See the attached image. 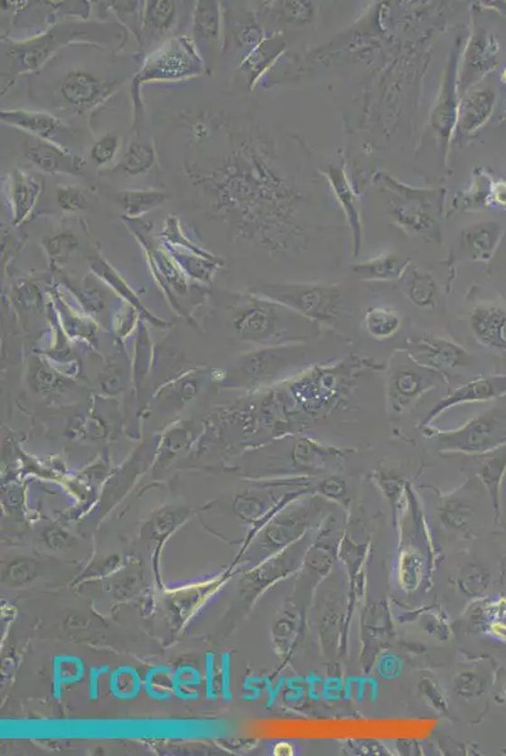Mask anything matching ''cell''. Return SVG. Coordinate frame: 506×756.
Masks as SVG:
<instances>
[{
  "label": "cell",
  "mask_w": 506,
  "mask_h": 756,
  "mask_svg": "<svg viewBox=\"0 0 506 756\" xmlns=\"http://www.w3.org/2000/svg\"><path fill=\"white\" fill-rule=\"evenodd\" d=\"M280 15L291 24H305L313 17V6L305 2H283Z\"/></svg>",
  "instance_id": "cell-34"
},
{
  "label": "cell",
  "mask_w": 506,
  "mask_h": 756,
  "mask_svg": "<svg viewBox=\"0 0 506 756\" xmlns=\"http://www.w3.org/2000/svg\"><path fill=\"white\" fill-rule=\"evenodd\" d=\"M126 386V377L123 366L110 364L105 367L100 376V389L108 395H117Z\"/></svg>",
  "instance_id": "cell-33"
},
{
  "label": "cell",
  "mask_w": 506,
  "mask_h": 756,
  "mask_svg": "<svg viewBox=\"0 0 506 756\" xmlns=\"http://www.w3.org/2000/svg\"><path fill=\"white\" fill-rule=\"evenodd\" d=\"M210 380L204 371L185 374L184 377L177 378L171 383L160 389L156 395V405L160 411L164 414H175L181 411L189 402L194 399L201 392L203 386H206Z\"/></svg>",
  "instance_id": "cell-19"
},
{
  "label": "cell",
  "mask_w": 506,
  "mask_h": 756,
  "mask_svg": "<svg viewBox=\"0 0 506 756\" xmlns=\"http://www.w3.org/2000/svg\"><path fill=\"white\" fill-rule=\"evenodd\" d=\"M409 264L411 260H405L396 254H387L355 264L353 270L364 280L389 281L403 277Z\"/></svg>",
  "instance_id": "cell-22"
},
{
  "label": "cell",
  "mask_w": 506,
  "mask_h": 756,
  "mask_svg": "<svg viewBox=\"0 0 506 756\" xmlns=\"http://www.w3.org/2000/svg\"><path fill=\"white\" fill-rule=\"evenodd\" d=\"M407 299L419 309L434 310L437 306L438 289L435 279L428 272L413 268L405 281Z\"/></svg>",
  "instance_id": "cell-23"
},
{
  "label": "cell",
  "mask_w": 506,
  "mask_h": 756,
  "mask_svg": "<svg viewBox=\"0 0 506 756\" xmlns=\"http://www.w3.org/2000/svg\"><path fill=\"white\" fill-rule=\"evenodd\" d=\"M230 310L237 337L258 348L307 345L319 337L322 328L290 307L253 293L235 298Z\"/></svg>",
  "instance_id": "cell-2"
},
{
  "label": "cell",
  "mask_w": 506,
  "mask_h": 756,
  "mask_svg": "<svg viewBox=\"0 0 506 756\" xmlns=\"http://www.w3.org/2000/svg\"><path fill=\"white\" fill-rule=\"evenodd\" d=\"M307 360L309 348L306 345L255 348L230 364L220 378V384L224 389H267L272 384L285 383L286 378L291 380L297 376L296 371H305Z\"/></svg>",
  "instance_id": "cell-4"
},
{
  "label": "cell",
  "mask_w": 506,
  "mask_h": 756,
  "mask_svg": "<svg viewBox=\"0 0 506 756\" xmlns=\"http://www.w3.org/2000/svg\"><path fill=\"white\" fill-rule=\"evenodd\" d=\"M363 325L371 338L384 341L399 332L402 317L390 307H370L364 313Z\"/></svg>",
  "instance_id": "cell-24"
},
{
  "label": "cell",
  "mask_w": 506,
  "mask_h": 756,
  "mask_svg": "<svg viewBox=\"0 0 506 756\" xmlns=\"http://www.w3.org/2000/svg\"><path fill=\"white\" fill-rule=\"evenodd\" d=\"M42 192L43 184L33 175L19 168L11 173L9 197L13 210V225L21 226L30 219Z\"/></svg>",
  "instance_id": "cell-18"
},
{
  "label": "cell",
  "mask_w": 506,
  "mask_h": 756,
  "mask_svg": "<svg viewBox=\"0 0 506 756\" xmlns=\"http://www.w3.org/2000/svg\"><path fill=\"white\" fill-rule=\"evenodd\" d=\"M222 13L220 5L213 0H200L195 3L193 34L195 40L217 42L220 37Z\"/></svg>",
  "instance_id": "cell-25"
},
{
  "label": "cell",
  "mask_w": 506,
  "mask_h": 756,
  "mask_svg": "<svg viewBox=\"0 0 506 756\" xmlns=\"http://www.w3.org/2000/svg\"><path fill=\"white\" fill-rule=\"evenodd\" d=\"M389 194V210L402 229L440 241V207L444 192L438 189H418L397 184L384 175Z\"/></svg>",
  "instance_id": "cell-6"
},
{
  "label": "cell",
  "mask_w": 506,
  "mask_h": 756,
  "mask_svg": "<svg viewBox=\"0 0 506 756\" xmlns=\"http://www.w3.org/2000/svg\"><path fill=\"white\" fill-rule=\"evenodd\" d=\"M470 328L483 345L506 351V309L496 306H479L470 313Z\"/></svg>",
  "instance_id": "cell-17"
},
{
  "label": "cell",
  "mask_w": 506,
  "mask_h": 756,
  "mask_svg": "<svg viewBox=\"0 0 506 756\" xmlns=\"http://www.w3.org/2000/svg\"><path fill=\"white\" fill-rule=\"evenodd\" d=\"M326 175H328L330 184L334 189L336 198L341 202L345 213H347L351 236H353V254L357 256L360 254L361 245V222L357 195H355L344 169L330 166Z\"/></svg>",
  "instance_id": "cell-20"
},
{
  "label": "cell",
  "mask_w": 506,
  "mask_h": 756,
  "mask_svg": "<svg viewBox=\"0 0 506 756\" xmlns=\"http://www.w3.org/2000/svg\"><path fill=\"white\" fill-rule=\"evenodd\" d=\"M445 381L444 374L422 366L403 349H397L387 367V405L390 414H405L422 396Z\"/></svg>",
  "instance_id": "cell-8"
},
{
  "label": "cell",
  "mask_w": 506,
  "mask_h": 756,
  "mask_svg": "<svg viewBox=\"0 0 506 756\" xmlns=\"http://www.w3.org/2000/svg\"><path fill=\"white\" fill-rule=\"evenodd\" d=\"M57 204L66 213H79L89 206L88 197L82 189L71 185H60L56 189Z\"/></svg>",
  "instance_id": "cell-31"
},
{
  "label": "cell",
  "mask_w": 506,
  "mask_h": 756,
  "mask_svg": "<svg viewBox=\"0 0 506 756\" xmlns=\"http://www.w3.org/2000/svg\"><path fill=\"white\" fill-rule=\"evenodd\" d=\"M236 40L239 46L252 47L253 50V48L258 46L262 42L261 28L258 27V24L255 21L245 22L239 27V32H237Z\"/></svg>",
  "instance_id": "cell-37"
},
{
  "label": "cell",
  "mask_w": 506,
  "mask_h": 756,
  "mask_svg": "<svg viewBox=\"0 0 506 756\" xmlns=\"http://www.w3.org/2000/svg\"><path fill=\"white\" fill-rule=\"evenodd\" d=\"M81 298L83 304L92 313L101 312L105 307V296L100 290V287L92 280L91 278H86L83 281Z\"/></svg>",
  "instance_id": "cell-36"
},
{
  "label": "cell",
  "mask_w": 506,
  "mask_h": 756,
  "mask_svg": "<svg viewBox=\"0 0 506 756\" xmlns=\"http://www.w3.org/2000/svg\"><path fill=\"white\" fill-rule=\"evenodd\" d=\"M203 72L204 62L191 38L178 37L163 44L152 56L147 57L142 71L134 80L133 96L136 108V123L140 118L139 110H142L139 88L143 82L185 79L200 76Z\"/></svg>",
  "instance_id": "cell-9"
},
{
  "label": "cell",
  "mask_w": 506,
  "mask_h": 756,
  "mask_svg": "<svg viewBox=\"0 0 506 756\" xmlns=\"http://www.w3.org/2000/svg\"><path fill=\"white\" fill-rule=\"evenodd\" d=\"M424 431L437 439V448L442 451L488 453L506 444V412L492 409L471 419L456 430H431L427 428Z\"/></svg>",
  "instance_id": "cell-10"
},
{
  "label": "cell",
  "mask_w": 506,
  "mask_h": 756,
  "mask_svg": "<svg viewBox=\"0 0 506 756\" xmlns=\"http://www.w3.org/2000/svg\"><path fill=\"white\" fill-rule=\"evenodd\" d=\"M155 159L153 144L137 139L130 143L118 166L127 175H145L155 165Z\"/></svg>",
  "instance_id": "cell-27"
},
{
  "label": "cell",
  "mask_w": 506,
  "mask_h": 756,
  "mask_svg": "<svg viewBox=\"0 0 506 756\" xmlns=\"http://www.w3.org/2000/svg\"><path fill=\"white\" fill-rule=\"evenodd\" d=\"M506 395V374L504 376L480 377L471 380L463 384L454 392L448 393L440 402L436 403L430 410L427 416L422 420L421 430L428 428L436 418H438L445 411L454 406L464 405V403L488 402Z\"/></svg>",
  "instance_id": "cell-14"
},
{
  "label": "cell",
  "mask_w": 506,
  "mask_h": 756,
  "mask_svg": "<svg viewBox=\"0 0 506 756\" xmlns=\"http://www.w3.org/2000/svg\"><path fill=\"white\" fill-rule=\"evenodd\" d=\"M28 383H30L32 390L42 393L62 391V387H65L67 383L66 380L44 366L40 360L31 362L30 370H28Z\"/></svg>",
  "instance_id": "cell-29"
},
{
  "label": "cell",
  "mask_w": 506,
  "mask_h": 756,
  "mask_svg": "<svg viewBox=\"0 0 506 756\" xmlns=\"http://www.w3.org/2000/svg\"><path fill=\"white\" fill-rule=\"evenodd\" d=\"M98 24H63L34 36L30 40L11 42L6 46L2 71V85L9 88L15 77L37 71L60 48L77 42H89L92 36L100 37Z\"/></svg>",
  "instance_id": "cell-5"
},
{
  "label": "cell",
  "mask_w": 506,
  "mask_h": 756,
  "mask_svg": "<svg viewBox=\"0 0 506 756\" xmlns=\"http://www.w3.org/2000/svg\"><path fill=\"white\" fill-rule=\"evenodd\" d=\"M24 156L32 165H36L47 175H79V177L85 175V160L73 156L69 149L61 148L56 144L44 142L36 137H30L25 142Z\"/></svg>",
  "instance_id": "cell-15"
},
{
  "label": "cell",
  "mask_w": 506,
  "mask_h": 756,
  "mask_svg": "<svg viewBox=\"0 0 506 756\" xmlns=\"http://www.w3.org/2000/svg\"><path fill=\"white\" fill-rule=\"evenodd\" d=\"M378 364L361 358H349L334 366H314L284 383L289 408L305 429L310 420L326 419L348 402L354 377Z\"/></svg>",
  "instance_id": "cell-3"
},
{
  "label": "cell",
  "mask_w": 506,
  "mask_h": 756,
  "mask_svg": "<svg viewBox=\"0 0 506 756\" xmlns=\"http://www.w3.org/2000/svg\"><path fill=\"white\" fill-rule=\"evenodd\" d=\"M120 146V140L114 134H107V136L100 137L92 146L91 156L92 162L98 166L107 165L115 159Z\"/></svg>",
  "instance_id": "cell-32"
},
{
  "label": "cell",
  "mask_w": 506,
  "mask_h": 756,
  "mask_svg": "<svg viewBox=\"0 0 506 756\" xmlns=\"http://www.w3.org/2000/svg\"><path fill=\"white\" fill-rule=\"evenodd\" d=\"M5 124L12 125L30 133L32 137L69 148L73 140V131L61 118L40 111L5 110L0 114Z\"/></svg>",
  "instance_id": "cell-13"
},
{
  "label": "cell",
  "mask_w": 506,
  "mask_h": 756,
  "mask_svg": "<svg viewBox=\"0 0 506 756\" xmlns=\"http://www.w3.org/2000/svg\"><path fill=\"white\" fill-rule=\"evenodd\" d=\"M275 754H277V755H293L294 754L293 745H290L289 742H281V744H278L276 746V748H275Z\"/></svg>",
  "instance_id": "cell-39"
},
{
  "label": "cell",
  "mask_w": 506,
  "mask_h": 756,
  "mask_svg": "<svg viewBox=\"0 0 506 756\" xmlns=\"http://www.w3.org/2000/svg\"><path fill=\"white\" fill-rule=\"evenodd\" d=\"M168 200V194L156 189L147 191H123L117 194V203L125 216L139 219L143 214L162 206Z\"/></svg>",
  "instance_id": "cell-26"
},
{
  "label": "cell",
  "mask_w": 506,
  "mask_h": 756,
  "mask_svg": "<svg viewBox=\"0 0 506 756\" xmlns=\"http://www.w3.org/2000/svg\"><path fill=\"white\" fill-rule=\"evenodd\" d=\"M499 226L496 223H480L461 233L459 246L451 254L448 265L459 264L464 260L486 261L492 258L499 241Z\"/></svg>",
  "instance_id": "cell-16"
},
{
  "label": "cell",
  "mask_w": 506,
  "mask_h": 756,
  "mask_svg": "<svg viewBox=\"0 0 506 756\" xmlns=\"http://www.w3.org/2000/svg\"><path fill=\"white\" fill-rule=\"evenodd\" d=\"M43 243L48 258L54 264H63L79 248V239L71 232H60L57 235L47 237Z\"/></svg>",
  "instance_id": "cell-30"
},
{
  "label": "cell",
  "mask_w": 506,
  "mask_h": 756,
  "mask_svg": "<svg viewBox=\"0 0 506 756\" xmlns=\"http://www.w3.org/2000/svg\"><path fill=\"white\" fill-rule=\"evenodd\" d=\"M73 429H75L77 435L89 439V440L104 438L108 432L105 422L92 415H83L82 418L77 420V424Z\"/></svg>",
  "instance_id": "cell-35"
},
{
  "label": "cell",
  "mask_w": 506,
  "mask_h": 756,
  "mask_svg": "<svg viewBox=\"0 0 506 756\" xmlns=\"http://www.w3.org/2000/svg\"><path fill=\"white\" fill-rule=\"evenodd\" d=\"M494 101L495 96L490 90H479L467 95L457 118L461 133L469 134L479 129L492 114Z\"/></svg>",
  "instance_id": "cell-21"
},
{
  "label": "cell",
  "mask_w": 506,
  "mask_h": 756,
  "mask_svg": "<svg viewBox=\"0 0 506 756\" xmlns=\"http://www.w3.org/2000/svg\"><path fill=\"white\" fill-rule=\"evenodd\" d=\"M230 137L233 148L222 163L210 169L189 163V178L207 195L213 213L243 239L275 252L296 249L301 237L284 217L293 201L290 189L272 172L251 136L230 133Z\"/></svg>",
  "instance_id": "cell-1"
},
{
  "label": "cell",
  "mask_w": 506,
  "mask_h": 756,
  "mask_svg": "<svg viewBox=\"0 0 506 756\" xmlns=\"http://www.w3.org/2000/svg\"><path fill=\"white\" fill-rule=\"evenodd\" d=\"M117 80L86 70H71L59 82V98L66 108L83 114L100 107L120 88Z\"/></svg>",
  "instance_id": "cell-11"
},
{
  "label": "cell",
  "mask_w": 506,
  "mask_h": 756,
  "mask_svg": "<svg viewBox=\"0 0 506 756\" xmlns=\"http://www.w3.org/2000/svg\"><path fill=\"white\" fill-rule=\"evenodd\" d=\"M177 18V5L171 0H150L144 3L143 27L154 32L171 30Z\"/></svg>",
  "instance_id": "cell-28"
},
{
  "label": "cell",
  "mask_w": 506,
  "mask_h": 756,
  "mask_svg": "<svg viewBox=\"0 0 506 756\" xmlns=\"http://www.w3.org/2000/svg\"><path fill=\"white\" fill-rule=\"evenodd\" d=\"M422 366L437 371L447 378L454 370L469 367L473 357L456 343L436 335L408 337L400 348Z\"/></svg>",
  "instance_id": "cell-12"
},
{
  "label": "cell",
  "mask_w": 506,
  "mask_h": 756,
  "mask_svg": "<svg viewBox=\"0 0 506 756\" xmlns=\"http://www.w3.org/2000/svg\"><path fill=\"white\" fill-rule=\"evenodd\" d=\"M251 293L290 307L320 326L335 325L341 316L342 291L329 284H266Z\"/></svg>",
  "instance_id": "cell-7"
},
{
  "label": "cell",
  "mask_w": 506,
  "mask_h": 756,
  "mask_svg": "<svg viewBox=\"0 0 506 756\" xmlns=\"http://www.w3.org/2000/svg\"><path fill=\"white\" fill-rule=\"evenodd\" d=\"M490 632L494 634V637L499 639L506 640V626L501 623H495L490 627Z\"/></svg>",
  "instance_id": "cell-38"
}]
</instances>
